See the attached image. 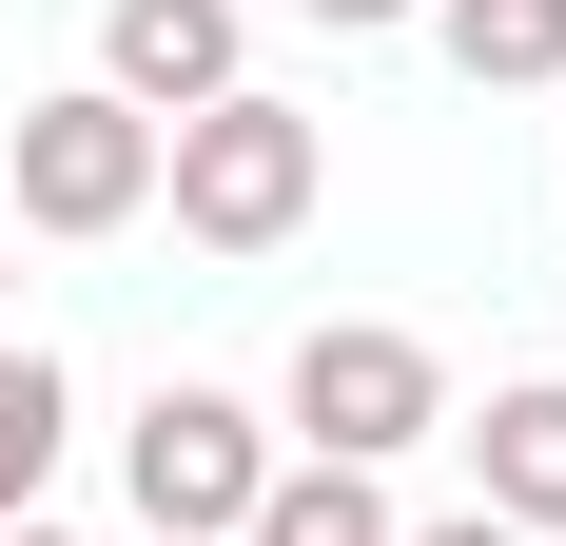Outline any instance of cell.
<instances>
[{
  "label": "cell",
  "mask_w": 566,
  "mask_h": 546,
  "mask_svg": "<svg viewBox=\"0 0 566 546\" xmlns=\"http://www.w3.org/2000/svg\"><path fill=\"white\" fill-rule=\"evenodd\" d=\"M313 176H333V137H313L293 98H254V78L196 98V117H157V196H176L196 254H274V234L313 216Z\"/></svg>",
  "instance_id": "obj_1"
},
{
  "label": "cell",
  "mask_w": 566,
  "mask_h": 546,
  "mask_svg": "<svg viewBox=\"0 0 566 546\" xmlns=\"http://www.w3.org/2000/svg\"><path fill=\"white\" fill-rule=\"evenodd\" d=\"M20 216H40V234H137V216H157V117L98 98V78L40 98V117H20Z\"/></svg>",
  "instance_id": "obj_4"
},
{
  "label": "cell",
  "mask_w": 566,
  "mask_h": 546,
  "mask_svg": "<svg viewBox=\"0 0 566 546\" xmlns=\"http://www.w3.org/2000/svg\"><path fill=\"white\" fill-rule=\"evenodd\" d=\"M0 332H20V273H0Z\"/></svg>",
  "instance_id": "obj_13"
},
{
  "label": "cell",
  "mask_w": 566,
  "mask_h": 546,
  "mask_svg": "<svg viewBox=\"0 0 566 546\" xmlns=\"http://www.w3.org/2000/svg\"><path fill=\"white\" fill-rule=\"evenodd\" d=\"M430 430H450V371H430V332L333 313L313 351H293V449H313V469H391V449H430Z\"/></svg>",
  "instance_id": "obj_2"
},
{
  "label": "cell",
  "mask_w": 566,
  "mask_h": 546,
  "mask_svg": "<svg viewBox=\"0 0 566 546\" xmlns=\"http://www.w3.org/2000/svg\"><path fill=\"white\" fill-rule=\"evenodd\" d=\"M59 430H78V390H59V351H40V332H0V507H40Z\"/></svg>",
  "instance_id": "obj_9"
},
{
  "label": "cell",
  "mask_w": 566,
  "mask_h": 546,
  "mask_svg": "<svg viewBox=\"0 0 566 546\" xmlns=\"http://www.w3.org/2000/svg\"><path fill=\"white\" fill-rule=\"evenodd\" d=\"M234 546H391V489H371V469H313V449H293L274 489L234 507Z\"/></svg>",
  "instance_id": "obj_8"
},
{
  "label": "cell",
  "mask_w": 566,
  "mask_h": 546,
  "mask_svg": "<svg viewBox=\"0 0 566 546\" xmlns=\"http://www.w3.org/2000/svg\"><path fill=\"white\" fill-rule=\"evenodd\" d=\"M0 546H59V527H40V507H0Z\"/></svg>",
  "instance_id": "obj_12"
},
{
  "label": "cell",
  "mask_w": 566,
  "mask_h": 546,
  "mask_svg": "<svg viewBox=\"0 0 566 546\" xmlns=\"http://www.w3.org/2000/svg\"><path fill=\"white\" fill-rule=\"evenodd\" d=\"M313 20H333V40H391V20H430V0H313Z\"/></svg>",
  "instance_id": "obj_10"
},
{
  "label": "cell",
  "mask_w": 566,
  "mask_h": 546,
  "mask_svg": "<svg viewBox=\"0 0 566 546\" xmlns=\"http://www.w3.org/2000/svg\"><path fill=\"white\" fill-rule=\"evenodd\" d=\"M430 40L469 98H527V78H566V0H430Z\"/></svg>",
  "instance_id": "obj_7"
},
{
  "label": "cell",
  "mask_w": 566,
  "mask_h": 546,
  "mask_svg": "<svg viewBox=\"0 0 566 546\" xmlns=\"http://www.w3.org/2000/svg\"><path fill=\"white\" fill-rule=\"evenodd\" d=\"M469 469H489V527H566V371H527V390H489V430H469Z\"/></svg>",
  "instance_id": "obj_6"
},
{
  "label": "cell",
  "mask_w": 566,
  "mask_h": 546,
  "mask_svg": "<svg viewBox=\"0 0 566 546\" xmlns=\"http://www.w3.org/2000/svg\"><path fill=\"white\" fill-rule=\"evenodd\" d=\"M391 546H527V527H489V507H450V527H391Z\"/></svg>",
  "instance_id": "obj_11"
},
{
  "label": "cell",
  "mask_w": 566,
  "mask_h": 546,
  "mask_svg": "<svg viewBox=\"0 0 566 546\" xmlns=\"http://www.w3.org/2000/svg\"><path fill=\"white\" fill-rule=\"evenodd\" d=\"M117 469H137V527H157V546H234V507L274 489V430H254L234 390H157Z\"/></svg>",
  "instance_id": "obj_3"
},
{
  "label": "cell",
  "mask_w": 566,
  "mask_h": 546,
  "mask_svg": "<svg viewBox=\"0 0 566 546\" xmlns=\"http://www.w3.org/2000/svg\"><path fill=\"white\" fill-rule=\"evenodd\" d=\"M98 98H137V117L234 98V0H117L98 20Z\"/></svg>",
  "instance_id": "obj_5"
}]
</instances>
